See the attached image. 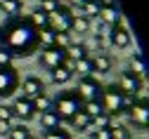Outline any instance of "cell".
<instances>
[{
    "instance_id": "1",
    "label": "cell",
    "mask_w": 149,
    "mask_h": 139,
    "mask_svg": "<svg viewBox=\"0 0 149 139\" xmlns=\"http://www.w3.org/2000/svg\"><path fill=\"white\" fill-rule=\"evenodd\" d=\"M5 31V45L12 57H31L38 50V31H36L29 19H7V26H3Z\"/></svg>"
},
{
    "instance_id": "2",
    "label": "cell",
    "mask_w": 149,
    "mask_h": 139,
    "mask_svg": "<svg viewBox=\"0 0 149 139\" xmlns=\"http://www.w3.org/2000/svg\"><path fill=\"white\" fill-rule=\"evenodd\" d=\"M135 99H130L125 97L116 83H111V85H102V92H100V104H102V111L111 118H116V115H123L130 111V106H133Z\"/></svg>"
},
{
    "instance_id": "3",
    "label": "cell",
    "mask_w": 149,
    "mask_h": 139,
    "mask_svg": "<svg viewBox=\"0 0 149 139\" xmlns=\"http://www.w3.org/2000/svg\"><path fill=\"white\" fill-rule=\"evenodd\" d=\"M81 106H83V99L78 97L76 90H64L52 99V111L59 115V120H66V123L81 111Z\"/></svg>"
},
{
    "instance_id": "4",
    "label": "cell",
    "mask_w": 149,
    "mask_h": 139,
    "mask_svg": "<svg viewBox=\"0 0 149 139\" xmlns=\"http://www.w3.org/2000/svg\"><path fill=\"white\" fill-rule=\"evenodd\" d=\"M128 120L137 130H149V97H137L135 99L130 111H128Z\"/></svg>"
},
{
    "instance_id": "5",
    "label": "cell",
    "mask_w": 149,
    "mask_h": 139,
    "mask_svg": "<svg viewBox=\"0 0 149 139\" xmlns=\"http://www.w3.org/2000/svg\"><path fill=\"white\" fill-rule=\"evenodd\" d=\"M19 71L14 66H7V68H0V99H7L12 97L17 90H19Z\"/></svg>"
},
{
    "instance_id": "6",
    "label": "cell",
    "mask_w": 149,
    "mask_h": 139,
    "mask_svg": "<svg viewBox=\"0 0 149 139\" xmlns=\"http://www.w3.org/2000/svg\"><path fill=\"white\" fill-rule=\"evenodd\" d=\"M116 87L125 94V97H130V99H137L140 97V92H142V78H137L135 73H130L128 68L118 75V83H116Z\"/></svg>"
},
{
    "instance_id": "7",
    "label": "cell",
    "mask_w": 149,
    "mask_h": 139,
    "mask_svg": "<svg viewBox=\"0 0 149 139\" xmlns=\"http://www.w3.org/2000/svg\"><path fill=\"white\" fill-rule=\"evenodd\" d=\"M71 21H73V12L66 5H62L57 12L50 14V28L54 33H71Z\"/></svg>"
},
{
    "instance_id": "8",
    "label": "cell",
    "mask_w": 149,
    "mask_h": 139,
    "mask_svg": "<svg viewBox=\"0 0 149 139\" xmlns=\"http://www.w3.org/2000/svg\"><path fill=\"white\" fill-rule=\"evenodd\" d=\"M78 97L83 102H90V99H100V92H102V83L97 80V75H85V78H78V87H76Z\"/></svg>"
},
{
    "instance_id": "9",
    "label": "cell",
    "mask_w": 149,
    "mask_h": 139,
    "mask_svg": "<svg viewBox=\"0 0 149 139\" xmlns=\"http://www.w3.org/2000/svg\"><path fill=\"white\" fill-rule=\"evenodd\" d=\"M107 40H109L111 47H116V50H125V47H130V43H133V35H130V31H128L123 24H116V26H111V28H109Z\"/></svg>"
},
{
    "instance_id": "10",
    "label": "cell",
    "mask_w": 149,
    "mask_h": 139,
    "mask_svg": "<svg viewBox=\"0 0 149 139\" xmlns=\"http://www.w3.org/2000/svg\"><path fill=\"white\" fill-rule=\"evenodd\" d=\"M64 50H59V47H50V50H43L40 52V66L45 68V71H54V68H59L62 64H64Z\"/></svg>"
},
{
    "instance_id": "11",
    "label": "cell",
    "mask_w": 149,
    "mask_h": 139,
    "mask_svg": "<svg viewBox=\"0 0 149 139\" xmlns=\"http://www.w3.org/2000/svg\"><path fill=\"white\" fill-rule=\"evenodd\" d=\"M19 85H22V92H24L22 97H26V99H36V97L45 94V83L38 75H26Z\"/></svg>"
},
{
    "instance_id": "12",
    "label": "cell",
    "mask_w": 149,
    "mask_h": 139,
    "mask_svg": "<svg viewBox=\"0 0 149 139\" xmlns=\"http://www.w3.org/2000/svg\"><path fill=\"white\" fill-rule=\"evenodd\" d=\"M12 113L14 118H19L22 123L31 120V118L36 115V109H33V99H26V97H17L14 104H12Z\"/></svg>"
},
{
    "instance_id": "13",
    "label": "cell",
    "mask_w": 149,
    "mask_h": 139,
    "mask_svg": "<svg viewBox=\"0 0 149 139\" xmlns=\"http://www.w3.org/2000/svg\"><path fill=\"white\" fill-rule=\"evenodd\" d=\"M97 17L102 19V24L107 28L121 24V10H118V5H100V14Z\"/></svg>"
},
{
    "instance_id": "14",
    "label": "cell",
    "mask_w": 149,
    "mask_h": 139,
    "mask_svg": "<svg viewBox=\"0 0 149 139\" xmlns=\"http://www.w3.org/2000/svg\"><path fill=\"white\" fill-rule=\"evenodd\" d=\"M111 66H114V59H111L107 52H97L95 57H92V71H95L97 75H104L111 71Z\"/></svg>"
},
{
    "instance_id": "15",
    "label": "cell",
    "mask_w": 149,
    "mask_h": 139,
    "mask_svg": "<svg viewBox=\"0 0 149 139\" xmlns=\"http://www.w3.org/2000/svg\"><path fill=\"white\" fill-rule=\"evenodd\" d=\"M29 19V24L36 28V31H43V28H50V17L43 12V10H38V7H33L31 10V14L26 17Z\"/></svg>"
},
{
    "instance_id": "16",
    "label": "cell",
    "mask_w": 149,
    "mask_h": 139,
    "mask_svg": "<svg viewBox=\"0 0 149 139\" xmlns=\"http://www.w3.org/2000/svg\"><path fill=\"white\" fill-rule=\"evenodd\" d=\"M64 57L71 59V62H78V59H83V57H90V50H88L83 43H76V40H73V43L64 50Z\"/></svg>"
},
{
    "instance_id": "17",
    "label": "cell",
    "mask_w": 149,
    "mask_h": 139,
    "mask_svg": "<svg viewBox=\"0 0 149 139\" xmlns=\"http://www.w3.org/2000/svg\"><path fill=\"white\" fill-rule=\"evenodd\" d=\"M22 7H24V0H0V10L10 19H17V14H22Z\"/></svg>"
},
{
    "instance_id": "18",
    "label": "cell",
    "mask_w": 149,
    "mask_h": 139,
    "mask_svg": "<svg viewBox=\"0 0 149 139\" xmlns=\"http://www.w3.org/2000/svg\"><path fill=\"white\" fill-rule=\"evenodd\" d=\"M40 127H43L45 132L62 127V120H59V115L54 113V111H45V113H40Z\"/></svg>"
},
{
    "instance_id": "19",
    "label": "cell",
    "mask_w": 149,
    "mask_h": 139,
    "mask_svg": "<svg viewBox=\"0 0 149 139\" xmlns=\"http://www.w3.org/2000/svg\"><path fill=\"white\" fill-rule=\"evenodd\" d=\"M69 125H71V130H76V132H88V130L92 127V120H90L83 111H78V113L69 120Z\"/></svg>"
},
{
    "instance_id": "20",
    "label": "cell",
    "mask_w": 149,
    "mask_h": 139,
    "mask_svg": "<svg viewBox=\"0 0 149 139\" xmlns=\"http://www.w3.org/2000/svg\"><path fill=\"white\" fill-rule=\"evenodd\" d=\"M90 31V19L81 17V14H73V21H71V35H85Z\"/></svg>"
},
{
    "instance_id": "21",
    "label": "cell",
    "mask_w": 149,
    "mask_h": 139,
    "mask_svg": "<svg viewBox=\"0 0 149 139\" xmlns=\"http://www.w3.org/2000/svg\"><path fill=\"white\" fill-rule=\"evenodd\" d=\"M81 75V78H85V75H95V71H92V57H83V59H78L76 62V68H73V75Z\"/></svg>"
},
{
    "instance_id": "22",
    "label": "cell",
    "mask_w": 149,
    "mask_h": 139,
    "mask_svg": "<svg viewBox=\"0 0 149 139\" xmlns=\"http://www.w3.org/2000/svg\"><path fill=\"white\" fill-rule=\"evenodd\" d=\"M54 38H57V33H54L52 28H43V31H38V47H43V50L54 47Z\"/></svg>"
},
{
    "instance_id": "23",
    "label": "cell",
    "mask_w": 149,
    "mask_h": 139,
    "mask_svg": "<svg viewBox=\"0 0 149 139\" xmlns=\"http://www.w3.org/2000/svg\"><path fill=\"white\" fill-rule=\"evenodd\" d=\"M78 14L88 17V19H95L100 14V3H97V0H85V3L78 7Z\"/></svg>"
},
{
    "instance_id": "24",
    "label": "cell",
    "mask_w": 149,
    "mask_h": 139,
    "mask_svg": "<svg viewBox=\"0 0 149 139\" xmlns=\"http://www.w3.org/2000/svg\"><path fill=\"white\" fill-rule=\"evenodd\" d=\"M130 73H135L137 78H144L147 75V64H144V59L140 57V54H133L130 57V68H128Z\"/></svg>"
},
{
    "instance_id": "25",
    "label": "cell",
    "mask_w": 149,
    "mask_h": 139,
    "mask_svg": "<svg viewBox=\"0 0 149 139\" xmlns=\"http://www.w3.org/2000/svg\"><path fill=\"white\" fill-rule=\"evenodd\" d=\"M81 111L90 118H97L100 113H102V104H100V99H90V102H83V106H81Z\"/></svg>"
},
{
    "instance_id": "26",
    "label": "cell",
    "mask_w": 149,
    "mask_h": 139,
    "mask_svg": "<svg viewBox=\"0 0 149 139\" xmlns=\"http://www.w3.org/2000/svg\"><path fill=\"white\" fill-rule=\"evenodd\" d=\"M50 73H52V83H54V85H66L71 78H73V73H71L69 68H64V66L54 68V71H50Z\"/></svg>"
},
{
    "instance_id": "27",
    "label": "cell",
    "mask_w": 149,
    "mask_h": 139,
    "mask_svg": "<svg viewBox=\"0 0 149 139\" xmlns=\"http://www.w3.org/2000/svg\"><path fill=\"white\" fill-rule=\"evenodd\" d=\"M29 137H31V130H29L24 123L12 125V130L7 132V139H29Z\"/></svg>"
},
{
    "instance_id": "28",
    "label": "cell",
    "mask_w": 149,
    "mask_h": 139,
    "mask_svg": "<svg viewBox=\"0 0 149 139\" xmlns=\"http://www.w3.org/2000/svg\"><path fill=\"white\" fill-rule=\"evenodd\" d=\"M111 125H114V118L107 115L104 111H102L97 118H92V127H95V130H109Z\"/></svg>"
},
{
    "instance_id": "29",
    "label": "cell",
    "mask_w": 149,
    "mask_h": 139,
    "mask_svg": "<svg viewBox=\"0 0 149 139\" xmlns=\"http://www.w3.org/2000/svg\"><path fill=\"white\" fill-rule=\"evenodd\" d=\"M33 109H36V113H45V111H52V99L47 97V94H40V97H36L33 99Z\"/></svg>"
},
{
    "instance_id": "30",
    "label": "cell",
    "mask_w": 149,
    "mask_h": 139,
    "mask_svg": "<svg viewBox=\"0 0 149 139\" xmlns=\"http://www.w3.org/2000/svg\"><path fill=\"white\" fill-rule=\"evenodd\" d=\"M109 139H130V130L125 125H111L109 127Z\"/></svg>"
},
{
    "instance_id": "31",
    "label": "cell",
    "mask_w": 149,
    "mask_h": 139,
    "mask_svg": "<svg viewBox=\"0 0 149 139\" xmlns=\"http://www.w3.org/2000/svg\"><path fill=\"white\" fill-rule=\"evenodd\" d=\"M59 7H62V0H40V3H38V10H43L47 17L52 12H57Z\"/></svg>"
},
{
    "instance_id": "32",
    "label": "cell",
    "mask_w": 149,
    "mask_h": 139,
    "mask_svg": "<svg viewBox=\"0 0 149 139\" xmlns=\"http://www.w3.org/2000/svg\"><path fill=\"white\" fill-rule=\"evenodd\" d=\"M107 45H109L107 35H102V33H95V35H92V47H95V50L104 52V50H107Z\"/></svg>"
},
{
    "instance_id": "33",
    "label": "cell",
    "mask_w": 149,
    "mask_h": 139,
    "mask_svg": "<svg viewBox=\"0 0 149 139\" xmlns=\"http://www.w3.org/2000/svg\"><path fill=\"white\" fill-rule=\"evenodd\" d=\"M12 52L7 50V47H0V68H7V66H12Z\"/></svg>"
},
{
    "instance_id": "34",
    "label": "cell",
    "mask_w": 149,
    "mask_h": 139,
    "mask_svg": "<svg viewBox=\"0 0 149 139\" xmlns=\"http://www.w3.org/2000/svg\"><path fill=\"white\" fill-rule=\"evenodd\" d=\"M43 139H71V134H69L66 130L57 127V130H50V132H45V137H43Z\"/></svg>"
},
{
    "instance_id": "35",
    "label": "cell",
    "mask_w": 149,
    "mask_h": 139,
    "mask_svg": "<svg viewBox=\"0 0 149 139\" xmlns=\"http://www.w3.org/2000/svg\"><path fill=\"white\" fill-rule=\"evenodd\" d=\"M0 120H5V123H12V120H14L12 106H5V104H0Z\"/></svg>"
},
{
    "instance_id": "36",
    "label": "cell",
    "mask_w": 149,
    "mask_h": 139,
    "mask_svg": "<svg viewBox=\"0 0 149 139\" xmlns=\"http://www.w3.org/2000/svg\"><path fill=\"white\" fill-rule=\"evenodd\" d=\"M90 139H109V130H90Z\"/></svg>"
},
{
    "instance_id": "37",
    "label": "cell",
    "mask_w": 149,
    "mask_h": 139,
    "mask_svg": "<svg viewBox=\"0 0 149 139\" xmlns=\"http://www.w3.org/2000/svg\"><path fill=\"white\" fill-rule=\"evenodd\" d=\"M90 28H95V31L100 33V31H104L107 26L102 24V19H100V17H95V19H90Z\"/></svg>"
},
{
    "instance_id": "38",
    "label": "cell",
    "mask_w": 149,
    "mask_h": 139,
    "mask_svg": "<svg viewBox=\"0 0 149 139\" xmlns=\"http://www.w3.org/2000/svg\"><path fill=\"white\" fill-rule=\"evenodd\" d=\"M12 125H14V123H5V120H0V134H7V132L12 130Z\"/></svg>"
},
{
    "instance_id": "39",
    "label": "cell",
    "mask_w": 149,
    "mask_h": 139,
    "mask_svg": "<svg viewBox=\"0 0 149 139\" xmlns=\"http://www.w3.org/2000/svg\"><path fill=\"white\" fill-rule=\"evenodd\" d=\"M83 3H85V0H69V5H71V7H81Z\"/></svg>"
},
{
    "instance_id": "40",
    "label": "cell",
    "mask_w": 149,
    "mask_h": 139,
    "mask_svg": "<svg viewBox=\"0 0 149 139\" xmlns=\"http://www.w3.org/2000/svg\"><path fill=\"white\" fill-rule=\"evenodd\" d=\"M3 45H5V31L0 28V47H3Z\"/></svg>"
},
{
    "instance_id": "41",
    "label": "cell",
    "mask_w": 149,
    "mask_h": 139,
    "mask_svg": "<svg viewBox=\"0 0 149 139\" xmlns=\"http://www.w3.org/2000/svg\"><path fill=\"white\" fill-rule=\"evenodd\" d=\"M29 139H36V137H29Z\"/></svg>"
},
{
    "instance_id": "42",
    "label": "cell",
    "mask_w": 149,
    "mask_h": 139,
    "mask_svg": "<svg viewBox=\"0 0 149 139\" xmlns=\"http://www.w3.org/2000/svg\"><path fill=\"white\" fill-rule=\"evenodd\" d=\"M97 3H100V0H97Z\"/></svg>"
}]
</instances>
